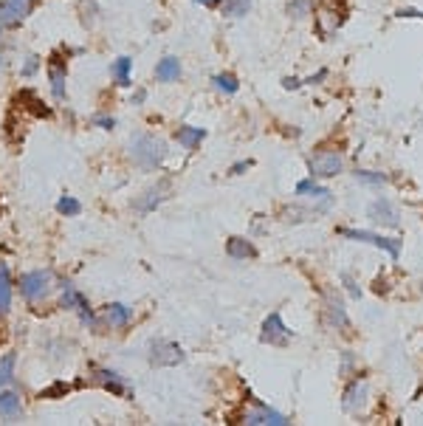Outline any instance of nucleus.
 I'll return each instance as SVG.
<instances>
[{
	"label": "nucleus",
	"instance_id": "1",
	"mask_svg": "<svg viewBox=\"0 0 423 426\" xmlns=\"http://www.w3.org/2000/svg\"><path fill=\"white\" fill-rule=\"evenodd\" d=\"M127 150H130V158L136 161V167L141 170H158L167 158V142L152 133H133Z\"/></svg>",
	"mask_w": 423,
	"mask_h": 426
},
{
	"label": "nucleus",
	"instance_id": "2",
	"mask_svg": "<svg viewBox=\"0 0 423 426\" xmlns=\"http://www.w3.org/2000/svg\"><path fill=\"white\" fill-rule=\"evenodd\" d=\"M51 291H54V274L46 269H37V271H28L20 277V293L26 302H40Z\"/></svg>",
	"mask_w": 423,
	"mask_h": 426
},
{
	"label": "nucleus",
	"instance_id": "3",
	"mask_svg": "<svg viewBox=\"0 0 423 426\" xmlns=\"http://www.w3.org/2000/svg\"><path fill=\"white\" fill-rule=\"evenodd\" d=\"M63 308L73 311V313L82 319V325H88V328H93V331L99 328V319H96V313L90 311V302L85 299V293H79L70 283L63 285Z\"/></svg>",
	"mask_w": 423,
	"mask_h": 426
},
{
	"label": "nucleus",
	"instance_id": "4",
	"mask_svg": "<svg viewBox=\"0 0 423 426\" xmlns=\"http://www.w3.org/2000/svg\"><path fill=\"white\" fill-rule=\"evenodd\" d=\"M34 9V0H0V28H17Z\"/></svg>",
	"mask_w": 423,
	"mask_h": 426
},
{
	"label": "nucleus",
	"instance_id": "5",
	"mask_svg": "<svg viewBox=\"0 0 423 426\" xmlns=\"http://www.w3.org/2000/svg\"><path fill=\"white\" fill-rule=\"evenodd\" d=\"M310 172L313 178H333L342 172V155L333 152V150H325V152H316L310 158Z\"/></svg>",
	"mask_w": 423,
	"mask_h": 426
},
{
	"label": "nucleus",
	"instance_id": "6",
	"mask_svg": "<svg viewBox=\"0 0 423 426\" xmlns=\"http://www.w3.org/2000/svg\"><path fill=\"white\" fill-rule=\"evenodd\" d=\"M339 232L350 240H358V243H372V246L390 251L392 257L401 254V240H390V237H381V234H372V232H358V229H339Z\"/></svg>",
	"mask_w": 423,
	"mask_h": 426
},
{
	"label": "nucleus",
	"instance_id": "7",
	"mask_svg": "<svg viewBox=\"0 0 423 426\" xmlns=\"http://www.w3.org/2000/svg\"><path fill=\"white\" fill-rule=\"evenodd\" d=\"M20 415H23V398L11 390H0V421L14 424Z\"/></svg>",
	"mask_w": 423,
	"mask_h": 426
},
{
	"label": "nucleus",
	"instance_id": "8",
	"mask_svg": "<svg viewBox=\"0 0 423 426\" xmlns=\"http://www.w3.org/2000/svg\"><path fill=\"white\" fill-rule=\"evenodd\" d=\"M288 339H291V331L285 328L282 316L280 313H271L266 319V325H263V342H268V345H288Z\"/></svg>",
	"mask_w": 423,
	"mask_h": 426
},
{
	"label": "nucleus",
	"instance_id": "9",
	"mask_svg": "<svg viewBox=\"0 0 423 426\" xmlns=\"http://www.w3.org/2000/svg\"><path fill=\"white\" fill-rule=\"evenodd\" d=\"M105 319H108V325H110L113 331H122V328H127V325L133 322V308L125 305V302H110V305L105 308Z\"/></svg>",
	"mask_w": 423,
	"mask_h": 426
},
{
	"label": "nucleus",
	"instance_id": "10",
	"mask_svg": "<svg viewBox=\"0 0 423 426\" xmlns=\"http://www.w3.org/2000/svg\"><path fill=\"white\" fill-rule=\"evenodd\" d=\"M152 364H178V361H184V350L178 348V345H172V342H155L152 345Z\"/></svg>",
	"mask_w": 423,
	"mask_h": 426
},
{
	"label": "nucleus",
	"instance_id": "11",
	"mask_svg": "<svg viewBox=\"0 0 423 426\" xmlns=\"http://www.w3.org/2000/svg\"><path fill=\"white\" fill-rule=\"evenodd\" d=\"M181 60L178 57H164V60H158V66H155V79L158 82H178L181 79Z\"/></svg>",
	"mask_w": 423,
	"mask_h": 426
},
{
	"label": "nucleus",
	"instance_id": "12",
	"mask_svg": "<svg viewBox=\"0 0 423 426\" xmlns=\"http://www.w3.org/2000/svg\"><path fill=\"white\" fill-rule=\"evenodd\" d=\"M207 139V130L204 128H192V125H184L175 130V142L181 144L184 150H195L198 144Z\"/></svg>",
	"mask_w": 423,
	"mask_h": 426
},
{
	"label": "nucleus",
	"instance_id": "13",
	"mask_svg": "<svg viewBox=\"0 0 423 426\" xmlns=\"http://www.w3.org/2000/svg\"><path fill=\"white\" fill-rule=\"evenodd\" d=\"M246 424H274V426H285L288 418L282 412H274L268 407H257V410H249L246 415Z\"/></svg>",
	"mask_w": 423,
	"mask_h": 426
},
{
	"label": "nucleus",
	"instance_id": "14",
	"mask_svg": "<svg viewBox=\"0 0 423 426\" xmlns=\"http://www.w3.org/2000/svg\"><path fill=\"white\" fill-rule=\"evenodd\" d=\"M66 79H68V68L66 66H51L48 68V88H51V96L57 102L66 99Z\"/></svg>",
	"mask_w": 423,
	"mask_h": 426
},
{
	"label": "nucleus",
	"instance_id": "15",
	"mask_svg": "<svg viewBox=\"0 0 423 426\" xmlns=\"http://www.w3.org/2000/svg\"><path fill=\"white\" fill-rule=\"evenodd\" d=\"M96 381H99L105 390H110L113 395H127L125 378H122L119 373H113V370H96Z\"/></svg>",
	"mask_w": 423,
	"mask_h": 426
},
{
	"label": "nucleus",
	"instance_id": "16",
	"mask_svg": "<svg viewBox=\"0 0 423 426\" xmlns=\"http://www.w3.org/2000/svg\"><path fill=\"white\" fill-rule=\"evenodd\" d=\"M110 76H113V82L122 85V88L133 85V60H130V57H119V60H113Z\"/></svg>",
	"mask_w": 423,
	"mask_h": 426
},
{
	"label": "nucleus",
	"instance_id": "17",
	"mask_svg": "<svg viewBox=\"0 0 423 426\" xmlns=\"http://www.w3.org/2000/svg\"><path fill=\"white\" fill-rule=\"evenodd\" d=\"M11 308V274H9V266L0 263V319L9 313Z\"/></svg>",
	"mask_w": 423,
	"mask_h": 426
},
{
	"label": "nucleus",
	"instance_id": "18",
	"mask_svg": "<svg viewBox=\"0 0 423 426\" xmlns=\"http://www.w3.org/2000/svg\"><path fill=\"white\" fill-rule=\"evenodd\" d=\"M370 217L378 220V223H387V226H395V223H398V212H395V207H392L390 201H375V204L370 207Z\"/></svg>",
	"mask_w": 423,
	"mask_h": 426
},
{
	"label": "nucleus",
	"instance_id": "19",
	"mask_svg": "<svg viewBox=\"0 0 423 426\" xmlns=\"http://www.w3.org/2000/svg\"><path fill=\"white\" fill-rule=\"evenodd\" d=\"M226 254H229L231 260H249V257H254L257 251H254V246H251L249 240H243V237H231V240L226 243Z\"/></svg>",
	"mask_w": 423,
	"mask_h": 426
},
{
	"label": "nucleus",
	"instance_id": "20",
	"mask_svg": "<svg viewBox=\"0 0 423 426\" xmlns=\"http://www.w3.org/2000/svg\"><path fill=\"white\" fill-rule=\"evenodd\" d=\"M364 395H367V384L358 378V381H352L350 387H348V393H345V410L348 412H355L361 404H364Z\"/></svg>",
	"mask_w": 423,
	"mask_h": 426
},
{
	"label": "nucleus",
	"instance_id": "21",
	"mask_svg": "<svg viewBox=\"0 0 423 426\" xmlns=\"http://www.w3.org/2000/svg\"><path fill=\"white\" fill-rule=\"evenodd\" d=\"M14 364H17V355L14 353H6L0 358V390H3L6 384H11V378H14Z\"/></svg>",
	"mask_w": 423,
	"mask_h": 426
},
{
	"label": "nucleus",
	"instance_id": "22",
	"mask_svg": "<svg viewBox=\"0 0 423 426\" xmlns=\"http://www.w3.org/2000/svg\"><path fill=\"white\" fill-rule=\"evenodd\" d=\"M296 195H308V198H330V192L313 181H299L296 184Z\"/></svg>",
	"mask_w": 423,
	"mask_h": 426
},
{
	"label": "nucleus",
	"instance_id": "23",
	"mask_svg": "<svg viewBox=\"0 0 423 426\" xmlns=\"http://www.w3.org/2000/svg\"><path fill=\"white\" fill-rule=\"evenodd\" d=\"M214 88L223 90V93H237L240 85H237V79H234L231 73H217V76H214Z\"/></svg>",
	"mask_w": 423,
	"mask_h": 426
},
{
	"label": "nucleus",
	"instance_id": "24",
	"mask_svg": "<svg viewBox=\"0 0 423 426\" xmlns=\"http://www.w3.org/2000/svg\"><path fill=\"white\" fill-rule=\"evenodd\" d=\"M57 209H60L63 214H70V217H73V214L82 212V204H79L76 198H70V195H63L60 204H57Z\"/></svg>",
	"mask_w": 423,
	"mask_h": 426
},
{
	"label": "nucleus",
	"instance_id": "25",
	"mask_svg": "<svg viewBox=\"0 0 423 426\" xmlns=\"http://www.w3.org/2000/svg\"><path fill=\"white\" fill-rule=\"evenodd\" d=\"M161 201H164L161 189H150V192H147V198H144V201H139L136 207H139V212H150V209H152L155 204H161Z\"/></svg>",
	"mask_w": 423,
	"mask_h": 426
},
{
	"label": "nucleus",
	"instance_id": "26",
	"mask_svg": "<svg viewBox=\"0 0 423 426\" xmlns=\"http://www.w3.org/2000/svg\"><path fill=\"white\" fill-rule=\"evenodd\" d=\"M37 68H40V57H34V54H31V57H26V63H23L20 73L28 79V76H34V73H37Z\"/></svg>",
	"mask_w": 423,
	"mask_h": 426
},
{
	"label": "nucleus",
	"instance_id": "27",
	"mask_svg": "<svg viewBox=\"0 0 423 426\" xmlns=\"http://www.w3.org/2000/svg\"><path fill=\"white\" fill-rule=\"evenodd\" d=\"M93 125H99L102 130H113L116 128V116H93Z\"/></svg>",
	"mask_w": 423,
	"mask_h": 426
},
{
	"label": "nucleus",
	"instance_id": "28",
	"mask_svg": "<svg viewBox=\"0 0 423 426\" xmlns=\"http://www.w3.org/2000/svg\"><path fill=\"white\" fill-rule=\"evenodd\" d=\"M355 178L364 184H384L387 181V175H372V172H355Z\"/></svg>",
	"mask_w": 423,
	"mask_h": 426
},
{
	"label": "nucleus",
	"instance_id": "29",
	"mask_svg": "<svg viewBox=\"0 0 423 426\" xmlns=\"http://www.w3.org/2000/svg\"><path fill=\"white\" fill-rule=\"evenodd\" d=\"M249 167H251V161H240V164H234V167H231V172H234V175H240V172H243V170H249Z\"/></svg>",
	"mask_w": 423,
	"mask_h": 426
},
{
	"label": "nucleus",
	"instance_id": "30",
	"mask_svg": "<svg viewBox=\"0 0 423 426\" xmlns=\"http://www.w3.org/2000/svg\"><path fill=\"white\" fill-rule=\"evenodd\" d=\"M144 96H147V90H139V93L133 96V102H144Z\"/></svg>",
	"mask_w": 423,
	"mask_h": 426
},
{
	"label": "nucleus",
	"instance_id": "31",
	"mask_svg": "<svg viewBox=\"0 0 423 426\" xmlns=\"http://www.w3.org/2000/svg\"><path fill=\"white\" fill-rule=\"evenodd\" d=\"M195 3H204V6H214L217 0H195Z\"/></svg>",
	"mask_w": 423,
	"mask_h": 426
},
{
	"label": "nucleus",
	"instance_id": "32",
	"mask_svg": "<svg viewBox=\"0 0 423 426\" xmlns=\"http://www.w3.org/2000/svg\"><path fill=\"white\" fill-rule=\"evenodd\" d=\"M3 68H6V60H3V54H0V71H3Z\"/></svg>",
	"mask_w": 423,
	"mask_h": 426
}]
</instances>
